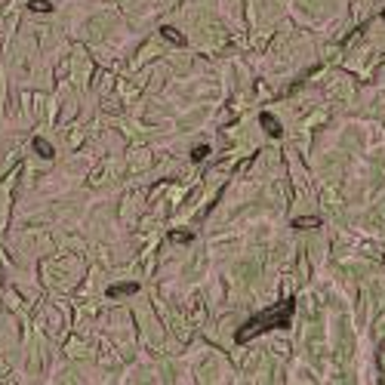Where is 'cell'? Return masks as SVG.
<instances>
[{"label":"cell","instance_id":"1","mask_svg":"<svg viewBox=\"0 0 385 385\" xmlns=\"http://www.w3.org/2000/svg\"><path fill=\"white\" fill-rule=\"evenodd\" d=\"M293 308H296V302L293 299H281L277 305H271L265 314H256L253 321H247L244 327L237 330V345H247L250 339H256L259 333H268V330H277V327H287L290 324V317H293Z\"/></svg>","mask_w":385,"mask_h":385},{"label":"cell","instance_id":"2","mask_svg":"<svg viewBox=\"0 0 385 385\" xmlns=\"http://www.w3.org/2000/svg\"><path fill=\"white\" fill-rule=\"evenodd\" d=\"M127 293H139V284H117V287H108V296H127Z\"/></svg>","mask_w":385,"mask_h":385},{"label":"cell","instance_id":"3","mask_svg":"<svg viewBox=\"0 0 385 385\" xmlns=\"http://www.w3.org/2000/svg\"><path fill=\"white\" fill-rule=\"evenodd\" d=\"M160 34H163V37H167V40H173V43H176V46H185V37H182L179 31H173V28H167V25H163V28H160Z\"/></svg>","mask_w":385,"mask_h":385},{"label":"cell","instance_id":"4","mask_svg":"<svg viewBox=\"0 0 385 385\" xmlns=\"http://www.w3.org/2000/svg\"><path fill=\"white\" fill-rule=\"evenodd\" d=\"M262 123H265V130L271 133V136H281V127H277V120L271 117V114H262Z\"/></svg>","mask_w":385,"mask_h":385},{"label":"cell","instance_id":"5","mask_svg":"<svg viewBox=\"0 0 385 385\" xmlns=\"http://www.w3.org/2000/svg\"><path fill=\"white\" fill-rule=\"evenodd\" d=\"M34 148H37V154H43V157H53V148H50V142H43V139H34Z\"/></svg>","mask_w":385,"mask_h":385},{"label":"cell","instance_id":"6","mask_svg":"<svg viewBox=\"0 0 385 385\" xmlns=\"http://www.w3.org/2000/svg\"><path fill=\"white\" fill-rule=\"evenodd\" d=\"M314 225H321L314 216H311V219H299V222H296V228H314Z\"/></svg>","mask_w":385,"mask_h":385},{"label":"cell","instance_id":"7","mask_svg":"<svg viewBox=\"0 0 385 385\" xmlns=\"http://www.w3.org/2000/svg\"><path fill=\"white\" fill-rule=\"evenodd\" d=\"M173 240H179V244H185V240H191V231H173Z\"/></svg>","mask_w":385,"mask_h":385},{"label":"cell","instance_id":"8","mask_svg":"<svg viewBox=\"0 0 385 385\" xmlns=\"http://www.w3.org/2000/svg\"><path fill=\"white\" fill-rule=\"evenodd\" d=\"M382 19H385V13H382Z\"/></svg>","mask_w":385,"mask_h":385}]
</instances>
